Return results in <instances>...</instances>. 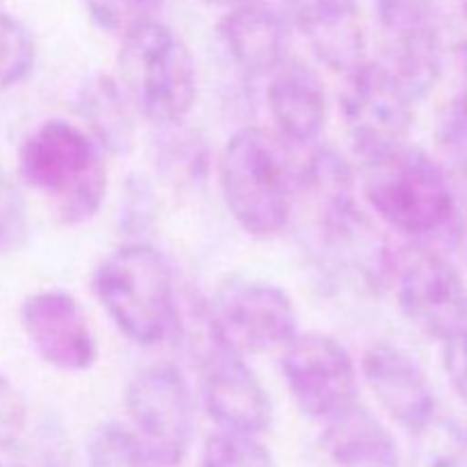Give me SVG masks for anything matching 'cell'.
<instances>
[{
  "label": "cell",
  "instance_id": "1",
  "mask_svg": "<svg viewBox=\"0 0 467 467\" xmlns=\"http://www.w3.org/2000/svg\"><path fill=\"white\" fill-rule=\"evenodd\" d=\"M18 173L67 226L94 219L108 192L105 150L85 128L64 119L39 123L26 137Z\"/></svg>",
  "mask_w": 467,
  "mask_h": 467
},
{
  "label": "cell",
  "instance_id": "8",
  "mask_svg": "<svg viewBox=\"0 0 467 467\" xmlns=\"http://www.w3.org/2000/svg\"><path fill=\"white\" fill-rule=\"evenodd\" d=\"M199 360L201 400L223 431L258 436L272 424V400L244 356L214 331L205 304L199 310V336L192 340Z\"/></svg>",
  "mask_w": 467,
  "mask_h": 467
},
{
  "label": "cell",
  "instance_id": "19",
  "mask_svg": "<svg viewBox=\"0 0 467 467\" xmlns=\"http://www.w3.org/2000/svg\"><path fill=\"white\" fill-rule=\"evenodd\" d=\"M85 130L109 155H128L135 146V108L117 78L94 76L76 99Z\"/></svg>",
  "mask_w": 467,
  "mask_h": 467
},
{
  "label": "cell",
  "instance_id": "23",
  "mask_svg": "<svg viewBox=\"0 0 467 467\" xmlns=\"http://www.w3.org/2000/svg\"><path fill=\"white\" fill-rule=\"evenodd\" d=\"M203 467H276L272 454L255 436L217 431L205 441Z\"/></svg>",
  "mask_w": 467,
  "mask_h": 467
},
{
  "label": "cell",
  "instance_id": "30",
  "mask_svg": "<svg viewBox=\"0 0 467 467\" xmlns=\"http://www.w3.org/2000/svg\"><path fill=\"white\" fill-rule=\"evenodd\" d=\"M205 3H213V5H228V7H233V5L242 3V0H205Z\"/></svg>",
  "mask_w": 467,
  "mask_h": 467
},
{
  "label": "cell",
  "instance_id": "4",
  "mask_svg": "<svg viewBox=\"0 0 467 467\" xmlns=\"http://www.w3.org/2000/svg\"><path fill=\"white\" fill-rule=\"evenodd\" d=\"M363 194L379 219L415 240L442 235L459 217V201L447 173L410 144L365 160Z\"/></svg>",
  "mask_w": 467,
  "mask_h": 467
},
{
  "label": "cell",
  "instance_id": "21",
  "mask_svg": "<svg viewBox=\"0 0 467 467\" xmlns=\"http://www.w3.org/2000/svg\"><path fill=\"white\" fill-rule=\"evenodd\" d=\"M89 467H162L140 438L119 422H103L87 441Z\"/></svg>",
  "mask_w": 467,
  "mask_h": 467
},
{
  "label": "cell",
  "instance_id": "31",
  "mask_svg": "<svg viewBox=\"0 0 467 467\" xmlns=\"http://www.w3.org/2000/svg\"><path fill=\"white\" fill-rule=\"evenodd\" d=\"M461 9H463V18L467 23V0H461Z\"/></svg>",
  "mask_w": 467,
  "mask_h": 467
},
{
  "label": "cell",
  "instance_id": "26",
  "mask_svg": "<svg viewBox=\"0 0 467 467\" xmlns=\"http://www.w3.org/2000/svg\"><path fill=\"white\" fill-rule=\"evenodd\" d=\"M27 429V404L16 386L0 374V451L12 450Z\"/></svg>",
  "mask_w": 467,
  "mask_h": 467
},
{
  "label": "cell",
  "instance_id": "25",
  "mask_svg": "<svg viewBox=\"0 0 467 467\" xmlns=\"http://www.w3.org/2000/svg\"><path fill=\"white\" fill-rule=\"evenodd\" d=\"M442 150L467 181V89L447 105L438 128Z\"/></svg>",
  "mask_w": 467,
  "mask_h": 467
},
{
  "label": "cell",
  "instance_id": "32",
  "mask_svg": "<svg viewBox=\"0 0 467 467\" xmlns=\"http://www.w3.org/2000/svg\"><path fill=\"white\" fill-rule=\"evenodd\" d=\"M0 467H3V465H0Z\"/></svg>",
  "mask_w": 467,
  "mask_h": 467
},
{
  "label": "cell",
  "instance_id": "11",
  "mask_svg": "<svg viewBox=\"0 0 467 467\" xmlns=\"http://www.w3.org/2000/svg\"><path fill=\"white\" fill-rule=\"evenodd\" d=\"M379 62L409 89L427 99L442 76V35L438 0H374Z\"/></svg>",
  "mask_w": 467,
  "mask_h": 467
},
{
  "label": "cell",
  "instance_id": "9",
  "mask_svg": "<svg viewBox=\"0 0 467 467\" xmlns=\"http://www.w3.org/2000/svg\"><path fill=\"white\" fill-rule=\"evenodd\" d=\"M130 431L162 467H176L194 438V401L181 369L155 363L132 374L123 392Z\"/></svg>",
  "mask_w": 467,
  "mask_h": 467
},
{
  "label": "cell",
  "instance_id": "17",
  "mask_svg": "<svg viewBox=\"0 0 467 467\" xmlns=\"http://www.w3.org/2000/svg\"><path fill=\"white\" fill-rule=\"evenodd\" d=\"M267 78V103L276 135L290 144L317 140L327 123V94L317 73L287 57Z\"/></svg>",
  "mask_w": 467,
  "mask_h": 467
},
{
  "label": "cell",
  "instance_id": "29",
  "mask_svg": "<svg viewBox=\"0 0 467 467\" xmlns=\"http://www.w3.org/2000/svg\"><path fill=\"white\" fill-rule=\"evenodd\" d=\"M456 59H459V67L461 71H463L465 82H467V36L459 46H456Z\"/></svg>",
  "mask_w": 467,
  "mask_h": 467
},
{
  "label": "cell",
  "instance_id": "22",
  "mask_svg": "<svg viewBox=\"0 0 467 467\" xmlns=\"http://www.w3.org/2000/svg\"><path fill=\"white\" fill-rule=\"evenodd\" d=\"M35 67V41L12 14L0 12V89L18 85Z\"/></svg>",
  "mask_w": 467,
  "mask_h": 467
},
{
  "label": "cell",
  "instance_id": "10",
  "mask_svg": "<svg viewBox=\"0 0 467 467\" xmlns=\"http://www.w3.org/2000/svg\"><path fill=\"white\" fill-rule=\"evenodd\" d=\"M345 78L342 119L358 158L365 162L409 144L418 103L409 89L381 62L369 59Z\"/></svg>",
  "mask_w": 467,
  "mask_h": 467
},
{
  "label": "cell",
  "instance_id": "6",
  "mask_svg": "<svg viewBox=\"0 0 467 467\" xmlns=\"http://www.w3.org/2000/svg\"><path fill=\"white\" fill-rule=\"evenodd\" d=\"M386 285L401 315L424 336L442 342L467 324V283L441 251L424 244L392 251Z\"/></svg>",
  "mask_w": 467,
  "mask_h": 467
},
{
  "label": "cell",
  "instance_id": "7",
  "mask_svg": "<svg viewBox=\"0 0 467 467\" xmlns=\"http://www.w3.org/2000/svg\"><path fill=\"white\" fill-rule=\"evenodd\" d=\"M205 308L217 336L240 356L283 351L299 333L290 295L263 278H223Z\"/></svg>",
  "mask_w": 467,
  "mask_h": 467
},
{
  "label": "cell",
  "instance_id": "13",
  "mask_svg": "<svg viewBox=\"0 0 467 467\" xmlns=\"http://www.w3.org/2000/svg\"><path fill=\"white\" fill-rule=\"evenodd\" d=\"M21 328L35 354L59 372H87L99 360V340L85 308L64 290H41L21 304Z\"/></svg>",
  "mask_w": 467,
  "mask_h": 467
},
{
  "label": "cell",
  "instance_id": "5",
  "mask_svg": "<svg viewBox=\"0 0 467 467\" xmlns=\"http://www.w3.org/2000/svg\"><path fill=\"white\" fill-rule=\"evenodd\" d=\"M119 85L137 114L155 126H176L199 96V71L190 46L160 18L121 36Z\"/></svg>",
  "mask_w": 467,
  "mask_h": 467
},
{
  "label": "cell",
  "instance_id": "15",
  "mask_svg": "<svg viewBox=\"0 0 467 467\" xmlns=\"http://www.w3.org/2000/svg\"><path fill=\"white\" fill-rule=\"evenodd\" d=\"M219 36L244 76L267 78L290 57V30L283 14L263 0H242L219 23Z\"/></svg>",
  "mask_w": 467,
  "mask_h": 467
},
{
  "label": "cell",
  "instance_id": "24",
  "mask_svg": "<svg viewBox=\"0 0 467 467\" xmlns=\"http://www.w3.org/2000/svg\"><path fill=\"white\" fill-rule=\"evenodd\" d=\"M87 9L96 26L121 39L141 23L158 18L162 0H87Z\"/></svg>",
  "mask_w": 467,
  "mask_h": 467
},
{
  "label": "cell",
  "instance_id": "18",
  "mask_svg": "<svg viewBox=\"0 0 467 467\" xmlns=\"http://www.w3.org/2000/svg\"><path fill=\"white\" fill-rule=\"evenodd\" d=\"M322 451L331 467H400L392 433L358 401L327 420Z\"/></svg>",
  "mask_w": 467,
  "mask_h": 467
},
{
  "label": "cell",
  "instance_id": "3",
  "mask_svg": "<svg viewBox=\"0 0 467 467\" xmlns=\"http://www.w3.org/2000/svg\"><path fill=\"white\" fill-rule=\"evenodd\" d=\"M91 287L114 327L140 347H153L178 328L171 265L155 246L130 242L109 251L91 274Z\"/></svg>",
  "mask_w": 467,
  "mask_h": 467
},
{
  "label": "cell",
  "instance_id": "14",
  "mask_svg": "<svg viewBox=\"0 0 467 467\" xmlns=\"http://www.w3.org/2000/svg\"><path fill=\"white\" fill-rule=\"evenodd\" d=\"M365 383L400 427L418 431L436 418V395L418 358L392 342H374L360 360Z\"/></svg>",
  "mask_w": 467,
  "mask_h": 467
},
{
  "label": "cell",
  "instance_id": "2",
  "mask_svg": "<svg viewBox=\"0 0 467 467\" xmlns=\"http://www.w3.org/2000/svg\"><path fill=\"white\" fill-rule=\"evenodd\" d=\"M296 173L287 141L265 128H242L219 155L223 203L251 237H274L295 213Z\"/></svg>",
  "mask_w": 467,
  "mask_h": 467
},
{
  "label": "cell",
  "instance_id": "12",
  "mask_svg": "<svg viewBox=\"0 0 467 467\" xmlns=\"http://www.w3.org/2000/svg\"><path fill=\"white\" fill-rule=\"evenodd\" d=\"M281 372L295 404L310 420L327 422L358 397L356 360L328 333H296L281 351Z\"/></svg>",
  "mask_w": 467,
  "mask_h": 467
},
{
  "label": "cell",
  "instance_id": "28",
  "mask_svg": "<svg viewBox=\"0 0 467 467\" xmlns=\"http://www.w3.org/2000/svg\"><path fill=\"white\" fill-rule=\"evenodd\" d=\"M30 467H73L71 454H68L62 438L50 433L44 441H39L36 450L32 451Z\"/></svg>",
  "mask_w": 467,
  "mask_h": 467
},
{
  "label": "cell",
  "instance_id": "16",
  "mask_svg": "<svg viewBox=\"0 0 467 467\" xmlns=\"http://www.w3.org/2000/svg\"><path fill=\"white\" fill-rule=\"evenodd\" d=\"M290 18L331 71L347 76L368 62V39L356 0H290Z\"/></svg>",
  "mask_w": 467,
  "mask_h": 467
},
{
  "label": "cell",
  "instance_id": "20",
  "mask_svg": "<svg viewBox=\"0 0 467 467\" xmlns=\"http://www.w3.org/2000/svg\"><path fill=\"white\" fill-rule=\"evenodd\" d=\"M410 467H467V431L447 418H431L415 431Z\"/></svg>",
  "mask_w": 467,
  "mask_h": 467
},
{
  "label": "cell",
  "instance_id": "27",
  "mask_svg": "<svg viewBox=\"0 0 467 467\" xmlns=\"http://www.w3.org/2000/svg\"><path fill=\"white\" fill-rule=\"evenodd\" d=\"M442 363L456 395L467 404V324L442 340Z\"/></svg>",
  "mask_w": 467,
  "mask_h": 467
}]
</instances>
